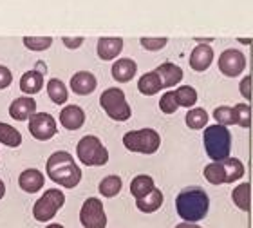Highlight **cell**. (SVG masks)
Returning <instances> with one entry per match:
<instances>
[{
	"mask_svg": "<svg viewBox=\"0 0 253 228\" xmlns=\"http://www.w3.org/2000/svg\"><path fill=\"white\" fill-rule=\"evenodd\" d=\"M35 112H37V101L33 96H20L11 101L9 105V114L16 122H26Z\"/></svg>",
	"mask_w": 253,
	"mask_h": 228,
	"instance_id": "obj_12",
	"label": "cell"
},
{
	"mask_svg": "<svg viewBox=\"0 0 253 228\" xmlns=\"http://www.w3.org/2000/svg\"><path fill=\"white\" fill-rule=\"evenodd\" d=\"M0 143L11 149H16L22 145V134L18 129H15L9 123L0 122Z\"/></svg>",
	"mask_w": 253,
	"mask_h": 228,
	"instance_id": "obj_22",
	"label": "cell"
},
{
	"mask_svg": "<svg viewBox=\"0 0 253 228\" xmlns=\"http://www.w3.org/2000/svg\"><path fill=\"white\" fill-rule=\"evenodd\" d=\"M22 42L29 51L40 53V51H47L53 46V37H24Z\"/></svg>",
	"mask_w": 253,
	"mask_h": 228,
	"instance_id": "obj_31",
	"label": "cell"
},
{
	"mask_svg": "<svg viewBox=\"0 0 253 228\" xmlns=\"http://www.w3.org/2000/svg\"><path fill=\"white\" fill-rule=\"evenodd\" d=\"M27 127H29V133H31L33 138L40 139V141H47V139L54 138L58 133L56 120L49 112H35L27 120Z\"/></svg>",
	"mask_w": 253,
	"mask_h": 228,
	"instance_id": "obj_8",
	"label": "cell"
},
{
	"mask_svg": "<svg viewBox=\"0 0 253 228\" xmlns=\"http://www.w3.org/2000/svg\"><path fill=\"white\" fill-rule=\"evenodd\" d=\"M185 122H186V127L194 129V131L205 129L206 123H208V112L205 109H201V107H194V109H190L186 112Z\"/></svg>",
	"mask_w": 253,
	"mask_h": 228,
	"instance_id": "obj_27",
	"label": "cell"
},
{
	"mask_svg": "<svg viewBox=\"0 0 253 228\" xmlns=\"http://www.w3.org/2000/svg\"><path fill=\"white\" fill-rule=\"evenodd\" d=\"M62 42L67 49H78L80 46L85 42V38L84 37H62Z\"/></svg>",
	"mask_w": 253,
	"mask_h": 228,
	"instance_id": "obj_38",
	"label": "cell"
},
{
	"mask_svg": "<svg viewBox=\"0 0 253 228\" xmlns=\"http://www.w3.org/2000/svg\"><path fill=\"white\" fill-rule=\"evenodd\" d=\"M80 223L85 228H105L107 227V214L103 208V203L98 197L85 199L80 210Z\"/></svg>",
	"mask_w": 253,
	"mask_h": 228,
	"instance_id": "obj_9",
	"label": "cell"
},
{
	"mask_svg": "<svg viewBox=\"0 0 253 228\" xmlns=\"http://www.w3.org/2000/svg\"><path fill=\"white\" fill-rule=\"evenodd\" d=\"M163 199H165L163 192L159 190V188H154V190L148 192L147 196L136 199V207H137V210L143 212V214H152V212H156V210L161 208Z\"/></svg>",
	"mask_w": 253,
	"mask_h": 228,
	"instance_id": "obj_20",
	"label": "cell"
},
{
	"mask_svg": "<svg viewBox=\"0 0 253 228\" xmlns=\"http://www.w3.org/2000/svg\"><path fill=\"white\" fill-rule=\"evenodd\" d=\"M179 107H194L197 103V91L192 85H181L174 91Z\"/></svg>",
	"mask_w": 253,
	"mask_h": 228,
	"instance_id": "obj_29",
	"label": "cell"
},
{
	"mask_svg": "<svg viewBox=\"0 0 253 228\" xmlns=\"http://www.w3.org/2000/svg\"><path fill=\"white\" fill-rule=\"evenodd\" d=\"M11 84H13V75H11V71L7 69L5 65H0V91L7 89Z\"/></svg>",
	"mask_w": 253,
	"mask_h": 228,
	"instance_id": "obj_36",
	"label": "cell"
},
{
	"mask_svg": "<svg viewBox=\"0 0 253 228\" xmlns=\"http://www.w3.org/2000/svg\"><path fill=\"white\" fill-rule=\"evenodd\" d=\"M154 188H156V183H154L152 176H147V174L136 176L130 183V194L136 197V199L147 196L148 192L154 190Z\"/></svg>",
	"mask_w": 253,
	"mask_h": 228,
	"instance_id": "obj_23",
	"label": "cell"
},
{
	"mask_svg": "<svg viewBox=\"0 0 253 228\" xmlns=\"http://www.w3.org/2000/svg\"><path fill=\"white\" fill-rule=\"evenodd\" d=\"M5 196V185H4V181L0 180V199Z\"/></svg>",
	"mask_w": 253,
	"mask_h": 228,
	"instance_id": "obj_40",
	"label": "cell"
},
{
	"mask_svg": "<svg viewBox=\"0 0 253 228\" xmlns=\"http://www.w3.org/2000/svg\"><path fill=\"white\" fill-rule=\"evenodd\" d=\"M137 89H139V92L145 96L158 94L159 91L163 89L158 73H156V71H148V73H145L141 78L137 80Z\"/></svg>",
	"mask_w": 253,
	"mask_h": 228,
	"instance_id": "obj_21",
	"label": "cell"
},
{
	"mask_svg": "<svg viewBox=\"0 0 253 228\" xmlns=\"http://www.w3.org/2000/svg\"><path fill=\"white\" fill-rule=\"evenodd\" d=\"M203 141H205V150L213 161H221V159L230 158V150H232V134L224 125H210L206 127L203 134Z\"/></svg>",
	"mask_w": 253,
	"mask_h": 228,
	"instance_id": "obj_3",
	"label": "cell"
},
{
	"mask_svg": "<svg viewBox=\"0 0 253 228\" xmlns=\"http://www.w3.org/2000/svg\"><path fill=\"white\" fill-rule=\"evenodd\" d=\"M246 67V58L239 49H226L219 56V71L228 78H235Z\"/></svg>",
	"mask_w": 253,
	"mask_h": 228,
	"instance_id": "obj_10",
	"label": "cell"
},
{
	"mask_svg": "<svg viewBox=\"0 0 253 228\" xmlns=\"http://www.w3.org/2000/svg\"><path fill=\"white\" fill-rule=\"evenodd\" d=\"M60 123H62V127H65L67 131H78V129L84 127L85 123V112L84 109L80 105H65L60 111V116H58Z\"/></svg>",
	"mask_w": 253,
	"mask_h": 228,
	"instance_id": "obj_13",
	"label": "cell"
},
{
	"mask_svg": "<svg viewBox=\"0 0 253 228\" xmlns=\"http://www.w3.org/2000/svg\"><path fill=\"white\" fill-rule=\"evenodd\" d=\"M139 42H141V46L147 49V51H159V49H163L165 46L169 44V40H167L165 37H161V38H147V37H143Z\"/></svg>",
	"mask_w": 253,
	"mask_h": 228,
	"instance_id": "obj_35",
	"label": "cell"
},
{
	"mask_svg": "<svg viewBox=\"0 0 253 228\" xmlns=\"http://www.w3.org/2000/svg\"><path fill=\"white\" fill-rule=\"evenodd\" d=\"M123 186V181L120 176L116 174H111V176H105L103 180L100 181V185H98V190L103 197H114L120 194Z\"/></svg>",
	"mask_w": 253,
	"mask_h": 228,
	"instance_id": "obj_25",
	"label": "cell"
},
{
	"mask_svg": "<svg viewBox=\"0 0 253 228\" xmlns=\"http://www.w3.org/2000/svg\"><path fill=\"white\" fill-rule=\"evenodd\" d=\"M213 118H215V122L219 125H233L235 123V114H233V107H228V105H221L217 107L215 111H213Z\"/></svg>",
	"mask_w": 253,
	"mask_h": 228,
	"instance_id": "obj_33",
	"label": "cell"
},
{
	"mask_svg": "<svg viewBox=\"0 0 253 228\" xmlns=\"http://www.w3.org/2000/svg\"><path fill=\"white\" fill-rule=\"evenodd\" d=\"M43 183H45V176L38 169H26L18 176V186L27 194H37L42 190Z\"/></svg>",
	"mask_w": 253,
	"mask_h": 228,
	"instance_id": "obj_16",
	"label": "cell"
},
{
	"mask_svg": "<svg viewBox=\"0 0 253 228\" xmlns=\"http://www.w3.org/2000/svg\"><path fill=\"white\" fill-rule=\"evenodd\" d=\"M175 228H201V227H199V225H195V223H188V221H183V223L175 225Z\"/></svg>",
	"mask_w": 253,
	"mask_h": 228,
	"instance_id": "obj_39",
	"label": "cell"
},
{
	"mask_svg": "<svg viewBox=\"0 0 253 228\" xmlns=\"http://www.w3.org/2000/svg\"><path fill=\"white\" fill-rule=\"evenodd\" d=\"M47 94H49V98H51V101L56 103V105H63V103H67V100H69L67 87H65V84L58 78H51L47 82Z\"/></svg>",
	"mask_w": 253,
	"mask_h": 228,
	"instance_id": "obj_24",
	"label": "cell"
},
{
	"mask_svg": "<svg viewBox=\"0 0 253 228\" xmlns=\"http://www.w3.org/2000/svg\"><path fill=\"white\" fill-rule=\"evenodd\" d=\"M65 205V194L58 188H49L37 199L33 207V218L40 223H47L60 212V208Z\"/></svg>",
	"mask_w": 253,
	"mask_h": 228,
	"instance_id": "obj_7",
	"label": "cell"
},
{
	"mask_svg": "<svg viewBox=\"0 0 253 228\" xmlns=\"http://www.w3.org/2000/svg\"><path fill=\"white\" fill-rule=\"evenodd\" d=\"M42 87H43V73H40V71H37V69H31L22 75L20 91L26 96L37 94V92L42 91Z\"/></svg>",
	"mask_w": 253,
	"mask_h": 228,
	"instance_id": "obj_19",
	"label": "cell"
},
{
	"mask_svg": "<svg viewBox=\"0 0 253 228\" xmlns=\"http://www.w3.org/2000/svg\"><path fill=\"white\" fill-rule=\"evenodd\" d=\"M123 145L126 150L137 154H154L158 152L161 145V136L154 129H139V131H128L123 136Z\"/></svg>",
	"mask_w": 253,
	"mask_h": 228,
	"instance_id": "obj_6",
	"label": "cell"
},
{
	"mask_svg": "<svg viewBox=\"0 0 253 228\" xmlns=\"http://www.w3.org/2000/svg\"><path fill=\"white\" fill-rule=\"evenodd\" d=\"M210 208V197L201 186H186L175 197V210L181 219L197 223L206 218Z\"/></svg>",
	"mask_w": 253,
	"mask_h": 228,
	"instance_id": "obj_2",
	"label": "cell"
},
{
	"mask_svg": "<svg viewBox=\"0 0 253 228\" xmlns=\"http://www.w3.org/2000/svg\"><path fill=\"white\" fill-rule=\"evenodd\" d=\"M190 67L197 73H203L211 65L213 62V49L208 46V44H199L195 46L192 54H190Z\"/></svg>",
	"mask_w": 253,
	"mask_h": 228,
	"instance_id": "obj_14",
	"label": "cell"
},
{
	"mask_svg": "<svg viewBox=\"0 0 253 228\" xmlns=\"http://www.w3.org/2000/svg\"><path fill=\"white\" fill-rule=\"evenodd\" d=\"M45 228H65L63 225H60V223H51V225H47Z\"/></svg>",
	"mask_w": 253,
	"mask_h": 228,
	"instance_id": "obj_42",
	"label": "cell"
},
{
	"mask_svg": "<svg viewBox=\"0 0 253 228\" xmlns=\"http://www.w3.org/2000/svg\"><path fill=\"white\" fill-rule=\"evenodd\" d=\"M224 174H226V183H233V181L241 180L244 176V165L241 159L237 158H226L221 159Z\"/></svg>",
	"mask_w": 253,
	"mask_h": 228,
	"instance_id": "obj_26",
	"label": "cell"
},
{
	"mask_svg": "<svg viewBox=\"0 0 253 228\" xmlns=\"http://www.w3.org/2000/svg\"><path fill=\"white\" fill-rule=\"evenodd\" d=\"M35 69L40 71V73H45V64H43V62H38L37 67H35Z\"/></svg>",
	"mask_w": 253,
	"mask_h": 228,
	"instance_id": "obj_41",
	"label": "cell"
},
{
	"mask_svg": "<svg viewBox=\"0 0 253 228\" xmlns=\"http://www.w3.org/2000/svg\"><path fill=\"white\" fill-rule=\"evenodd\" d=\"M233 203L237 205L241 210L248 212L250 210V183H241L239 186H235V190L232 192Z\"/></svg>",
	"mask_w": 253,
	"mask_h": 228,
	"instance_id": "obj_30",
	"label": "cell"
},
{
	"mask_svg": "<svg viewBox=\"0 0 253 228\" xmlns=\"http://www.w3.org/2000/svg\"><path fill=\"white\" fill-rule=\"evenodd\" d=\"M233 114H235V123L241 127L248 129L252 125V109L248 103H237L233 107Z\"/></svg>",
	"mask_w": 253,
	"mask_h": 228,
	"instance_id": "obj_32",
	"label": "cell"
},
{
	"mask_svg": "<svg viewBox=\"0 0 253 228\" xmlns=\"http://www.w3.org/2000/svg\"><path fill=\"white\" fill-rule=\"evenodd\" d=\"M123 51V38L120 37H103L98 40L96 46V53L101 60H114L120 56V53Z\"/></svg>",
	"mask_w": 253,
	"mask_h": 228,
	"instance_id": "obj_15",
	"label": "cell"
},
{
	"mask_svg": "<svg viewBox=\"0 0 253 228\" xmlns=\"http://www.w3.org/2000/svg\"><path fill=\"white\" fill-rule=\"evenodd\" d=\"M45 172L49 180L63 188H74L82 181V169L67 150H56L45 161Z\"/></svg>",
	"mask_w": 253,
	"mask_h": 228,
	"instance_id": "obj_1",
	"label": "cell"
},
{
	"mask_svg": "<svg viewBox=\"0 0 253 228\" xmlns=\"http://www.w3.org/2000/svg\"><path fill=\"white\" fill-rule=\"evenodd\" d=\"M239 89H241V94H243L246 100H252V76H244V78L241 80Z\"/></svg>",
	"mask_w": 253,
	"mask_h": 228,
	"instance_id": "obj_37",
	"label": "cell"
},
{
	"mask_svg": "<svg viewBox=\"0 0 253 228\" xmlns=\"http://www.w3.org/2000/svg\"><path fill=\"white\" fill-rule=\"evenodd\" d=\"M177 100H175V94L174 91H169V92H165L163 96H161V100H159V109H161V112H165V114H174L175 111H177Z\"/></svg>",
	"mask_w": 253,
	"mask_h": 228,
	"instance_id": "obj_34",
	"label": "cell"
},
{
	"mask_svg": "<svg viewBox=\"0 0 253 228\" xmlns=\"http://www.w3.org/2000/svg\"><path fill=\"white\" fill-rule=\"evenodd\" d=\"M158 73L159 80H161V85H163V89H169V87H174L177 85L183 80V69H181L179 65L172 64V62H165L161 64L156 69Z\"/></svg>",
	"mask_w": 253,
	"mask_h": 228,
	"instance_id": "obj_17",
	"label": "cell"
},
{
	"mask_svg": "<svg viewBox=\"0 0 253 228\" xmlns=\"http://www.w3.org/2000/svg\"><path fill=\"white\" fill-rule=\"evenodd\" d=\"M76 156L85 167H101L109 161V150L101 143V139L92 134L80 139L76 145Z\"/></svg>",
	"mask_w": 253,
	"mask_h": 228,
	"instance_id": "obj_5",
	"label": "cell"
},
{
	"mask_svg": "<svg viewBox=\"0 0 253 228\" xmlns=\"http://www.w3.org/2000/svg\"><path fill=\"white\" fill-rule=\"evenodd\" d=\"M112 78L120 82V84H126V82H130L137 73V64L134 62L132 58H120L114 62L112 65Z\"/></svg>",
	"mask_w": 253,
	"mask_h": 228,
	"instance_id": "obj_18",
	"label": "cell"
},
{
	"mask_svg": "<svg viewBox=\"0 0 253 228\" xmlns=\"http://www.w3.org/2000/svg\"><path fill=\"white\" fill-rule=\"evenodd\" d=\"M98 87V80L89 71H78L71 76V91L78 96L92 94Z\"/></svg>",
	"mask_w": 253,
	"mask_h": 228,
	"instance_id": "obj_11",
	"label": "cell"
},
{
	"mask_svg": "<svg viewBox=\"0 0 253 228\" xmlns=\"http://www.w3.org/2000/svg\"><path fill=\"white\" fill-rule=\"evenodd\" d=\"M203 174H205L206 181L211 183V185H222V183H226V174H224L221 161H211L210 165H206Z\"/></svg>",
	"mask_w": 253,
	"mask_h": 228,
	"instance_id": "obj_28",
	"label": "cell"
},
{
	"mask_svg": "<svg viewBox=\"0 0 253 228\" xmlns=\"http://www.w3.org/2000/svg\"><path fill=\"white\" fill-rule=\"evenodd\" d=\"M100 105L107 112V116L114 122H126L132 116V109L126 103L125 92L118 87H109L101 92Z\"/></svg>",
	"mask_w": 253,
	"mask_h": 228,
	"instance_id": "obj_4",
	"label": "cell"
}]
</instances>
